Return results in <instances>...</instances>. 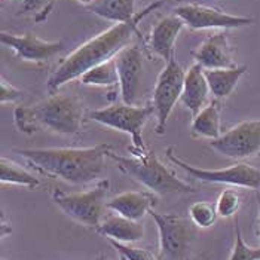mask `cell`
Masks as SVG:
<instances>
[{
    "instance_id": "13",
    "label": "cell",
    "mask_w": 260,
    "mask_h": 260,
    "mask_svg": "<svg viewBox=\"0 0 260 260\" xmlns=\"http://www.w3.org/2000/svg\"><path fill=\"white\" fill-rule=\"evenodd\" d=\"M122 103L137 104L141 91L143 80V54L139 45H129L123 48L115 57Z\"/></svg>"
},
{
    "instance_id": "6",
    "label": "cell",
    "mask_w": 260,
    "mask_h": 260,
    "mask_svg": "<svg viewBox=\"0 0 260 260\" xmlns=\"http://www.w3.org/2000/svg\"><path fill=\"white\" fill-rule=\"evenodd\" d=\"M109 186V180L104 179L86 192L66 193L57 189L52 193V200L66 216L88 229L99 231L103 223L104 210L107 208Z\"/></svg>"
},
{
    "instance_id": "22",
    "label": "cell",
    "mask_w": 260,
    "mask_h": 260,
    "mask_svg": "<svg viewBox=\"0 0 260 260\" xmlns=\"http://www.w3.org/2000/svg\"><path fill=\"white\" fill-rule=\"evenodd\" d=\"M0 181L2 184H18L28 189H35L40 184L38 177H35L30 171L22 168L15 160L2 158L0 159Z\"/></svg>"
},
{
    "instance_id": "16",
    "label": "cell",
    "mask_w": 260,
    "mask_h": 260,
    "mask_svg": "<svg viewBox=\"0 0 260 260\" xmlns=\"http://www.w3.org/2000/svg\"><path fill=\"white\" fill-rule=\"evenodd\" d=\"M211 89L208 85V80L205 78L204 67L200 64H193L187 72L184 78V88L181 94L183 106L192 113L195 118L201 110L208 104Z\"/></svg>"
},
{
    "instance_id": "25",
    "label": "cell",
    "mask_w": 260,
    "mask_h": 260,
    "mask_svg": "<svg viewBox=\"0 0 260 260\" xmlns=\"http://www.w3.org/2000/svg\"><path fill=\"white\" fill-rule=\"evenodd\" d=\"M216 208L219 216L223 219L235 216L241 208V195L235 189H226L219 195V200L216 202Z\"/></svg>"
},
{
    "instance_id": "12",
    "label": "cell",
    "mask_w": 260,
    "mask_h": 260,
    "mask_svg": "<svg viewBox=\"0 0 260 260\" xmlns=\"http://www.w3.org/2000/svg\"><path fill=\"white\" fill-rule=\"evenodd\" d=\"M0 42L15 52V57L28 62H46L52 60L64 49L61 40H45L36 35H12L8 31L0 33Z\"/></svg>"
},
{
    "instance_id": "8",
    "label": "cell",
    "mask_w": 260,
    "mask_h": 260,
    "mask_svg": "<svg viewBox=\"0 0 260 260\" xmlns=\"http://www.w3.org/2000/svg\"><path fill=\"white\" fill-rule=\"evenodd\" d=\"M165 153H167V158L171 160L176 167L181 168L184 173H187L193 179H198V180L205 181V183L229 184V186H235V187L260 190V170L250 165V164L238 162V164L229 165L226 168L207 170V168H200V167L190 165V164L180 159L174 153L173 146H170Z\"/></svg>"
},
{
    "instance_id": "5",
    "label": "cell",
    "mask_w": 260,
    "mask_h": 260,
    "mask_svg": "<svg viewBox=\"0 0 260 260\" xmlns=\"http://www.w3.org/2000/svg\"><path fill=\"white\" fill-rule=\"evenodd\" d=\"M155 115L153 106H137L118 103L104 109L92 110L88 116L94 122L101 123L107 128H113L120 133H126L131 137V155L143 156L147 153V147L143 140V128L149 118Z\"/></svg>"
},
{
    "instance_id": "26",
    "label": "cell",
    "mask_w": 260,
    "mask_h": 260,
    "mask_svg": "<svg viewBox=\"0 0 260 260\" xmlns=\"http://www.w3.org/2000/svg\"><path fill=\"white\" fill-rule=\"evenodd\" d=\"M55 0H22L20 12L22 15H31L35 21H45L54 9Z\"/></svg>"
},
{
    "instance_id": "27",
    "label": "cell",
    "mask_w": 260,
    "mask_h": 260,
    "mask_svg": "<svg viewBox=\"0 0 260 260\" xmlns=\"http://www.w3.org/2000/svg\"><path fill=\"white\" fill-rule=\"evenodd\" d=\"M229 260H260V247L254 248L244 242L238 221L235 223V242Z\"/></svg>"
},
{
    "instance_id": "11",
    "label": "cell",
    "mask_w": 260,
    "mask_h": 260,
    "mask_svg": "<svg viewBox=\"0 0 260 260\" xmlns=\"http://www.w3.org/2000/svg\"><path fill=\"white\" fill-rule=\"evenodd\" d=\"M174 15H177L190 30H231L253 24V18L250 17L232 15L214 6L200 3L179 5L174 8Z\"/></svg>"
},
{
    "instance_id": "28",
    "label": "cell",
    "mask_w": 260,
    "mask_h": 260,
    "mask_svg": "<svg viewBox=\"0 0 260 260\" xmlns=\"http://www.w3.org/2000/svg\"><path fill=\"white\" fill-rule=\"evenodd\" d=\"M109 242L119 253L122 260H159V257H156L153 253H150L146 248L133 247L129 244H122L115 240H109Z\"/></svg>"
},
{
    "instance_id": "31",
    "label": "cell",
    "mask_w": 260,
    "mask_h": 260,
    "mask_svg": "<svg viewBox=\"0 0 260 260\" xmlns=\"http://www.w3.org/2000/svg\"><path fill=\"white\" fill-rule=\"evenodd\" d=\"M78 2H79L80 5H83V6H86V8H88V6H89L91 3H94L95 0H78Z\"/></svg>"
},
{
    "instance_id": "24",
    "label": "cell",
    "mask_w": 260,
    "mask_h": 260,
    "mask_svg": "<svg viewBox=\"0 0 260 260\" xmlns=\"http://www.w3.org/2000/svg\"><path fill=\"white\" fill-rule=\"evenodd\" d=\"M217 208L216 205L207 202V201H198L190 205L189 208V219L193 221L195 226L198 228H210L217 220Z\"/></svg>"
},
{
    "instance_id": "9",
    "label": "cell",
    "mask_w": 260,
    "mask_h": 260,
    "mask_svg": "<svg viewBox=\"0 0 260 260\" xmlns=\"http://www.w3.org/2000/svg\"><path fill=\"white\" fill-rule=\"evenodd\" d=\"M184 78L186 72L176 58H171L165 62V67L159 73L153 94H152V106L156 116V134L164 136L168 118L173 113L177 101L181 100L183 88H184Z\"/></svg>"
},
{
    "instance_id": "15",
    "label": "cell",
    "mask_w": 260,
    "mask_h": 260,
    "mask_svg": "<svg viewBox=\"0 0 260 260\" xmlns=\"http://www.w3.org/2000/svg\"><path fill=\"white\" fill-rule=\"evenodd\" d=\"M183 27L184 22L174 14L156 21L150 30V39H149L150 51L155 55L160 57L165 62L174 58V45Z\"/></svg>"
},
{
    "instance_id": "32",
    "label": "cell",
    "mask_w": 260,
    "mask_h": 260,
    "mask_svg": "<svg viewBox=\"0 0 260 260\" xmlns=\"http://www.w3.org/2000/svg\"><path fill=\"white\" fill-rule=\"evenodd\" d=\"M99 260H109V259H107L104 254H100V256H99Z\"/></svg>"
},
{
    "instance_id": "19",
    "label": "cell",
    "mask_w": 260,
    "mask_h": 260,
    "mask_svg": "<svg viewBox=\"0 0 260 260\" xmlns=\"http://www.w3.org/2000/svg\"><path fill=\"white\" fill-rule=\"evenodd\" d=\"M247 66H235L231 69H214V70H205V78L208 80L211 94L216 100L228 99L240 83L241 78L247 73Z\"/></svg>"
},
{
    "instance_id": "20",
    "label": "cell",
    "mask_w": 260,
    "mask_h": 260,
    "mask_svg": "<svg viewBox=\"0 0 260 260\" xmlns=\"http://www.w3.org/2000/svg\"><path fill=\"white\" fill-rule=\"evenodd\" d=\"M190 134L193 139L216 140L221 136L220 107L219 101L208 103L200 113L193 118L190 125Z\"/></svg>"
},
{
    "instance_id": "30",
    "label": "cell",
    "mask_w": 260,
    "mask_h": 260,
    "mask_svg": "<svg viewBox=\"0 0 260 260\" xmlns=\"http://www.w3.org/2000/svg\"><path fill=\"white\" fill-rule=\"evenodd\" d=\"M256 200H257V210H259V235H260V192L256 190Z\"/></svg>"
},
{
    "instance_id": "1",
    "label": "cell",
    "mask_w": 260,
    "mask_h": 260,
    "mask_svg": "<svg viewBox=\"0 0 260 260\" xmlns=\"http://www.w3.org/2000/svg\"><path fill=\"white\" fill-rule=\"evenodd\" d=\"M162 5L164 0L152 2L150 5L143 8L140 12H137L131 21L113 24L107 30L101 31L100 35L82 43L79 48H76L61 61L60 66L51 75V78L48 79V91L51 94H57L61 86H64L72 80L80 79V76L85 75L92 67L103 64L106 61L113 60L123 48L128 46L134 35L140 38L141 33L139 30V24L149 14L159 9Z\"/></svg>"
},
{
    "instance_id": "14",
    "label": "cell",
    "mask_w": 260,
    "mask_h": 260,
    "mask_svg": "<svg viewBox=\"0 0 260 260\" xmlns=\"http://www.w3.org/2000/svg\"><path fill=\"white\" fill-rule=\"evenodd\" d=\"M193 58L205 70L231 69L237 66L231 42L224 31H217L208 36L193 52Z\"/></svg>"
},
{
    "instance_id": "3",
    "label": "cell",
    "mask_w": 260,
    "mask_h": 260,
    "mask_svg": "<svg viewBox=\"0 0 260 260\" xmlns=\"http://www.w3.org/2000/svg\"><path fill=\"white\" fill-rule=\"evenodd\" d=\"M85 116V103L79 95L57 92L38 104L18 106L14 112V122L21 133L27 136L39 129L75 136L82 131Z\"/></svg>"
},
{
    "instance_id": "29",
    "label": "cell",
    "mask_w": 260,
    "mask_h": 260,
    "mask_svg": "<svg viewBox=\"0 0 260 260\" xmlns=\"http://www.w3.org/2000/svg\"><path fill=\"white\" fill-rule=\"evenodd\" d=\"M22 99V91L9 83L5 78L0 79V101L2 104L5 103H17Z\"/></svg>"
},
{
    "instance_id": "2",
    "label": "cell",
    "mask_w": 260,
    "mask_h": 260,
    "mask_svg": "<svg viewBox=\"0 0 260 260\" xmlns=\"http://www.w3.org/2000/svg\"><path fill=\"white\" fill-rule=\"evenodd\" d=\"M110 147L97 144L92 147H51V149H15L40 174L55 177L70 184H88L104 174V159Z\"/></svg>"
},
{
    "instance_id": "4",
    "label": "cell",
    "mask_w": 260,
    "mask_h": 260,
    "mask_svg": "<svg viewBox=\"0 0 260 260\" xmlns=\"http://www.w3.org/2000/svg\"><path fill=\"white\" fill-rule=\"evenodd\" d=\"M107 158L116 162L123 174L141 183L153 193L168 195L195 192L190 184L179 179L173 170H170L164 162H160L153 150H149L143 156H122L112 152L110 149Z\"/></svg>"
},
{
    "instance_id": "7",
    "label": "cell",
    "mask_w": 260,
    "mask_h": 260,
    "mask_svg": "<svg viewBox=\"0 0 260 260\" xmlns=\"http://www.w3.org/2000/svg\"><path fill=\"white\" fill-rule=\"evenodd\" d=\"M159 232V260H190L192 242L195 238L193 221L180 214L149 213Z\"/></svg>"
},
{
    "instance_id": "23",
    "label": "cell",
    "mask_w": 260,
    "mask_h": 260,
    "mask_svg": "<svg viewBox=\"0 0 260 260\" xmlns=\"http://www.w3.org/2000/svg\"><path fill=\"white\" fill-rule=\"evenodd\" d=\"M80 82L89 86H113L119 85V75L116 69V62L113 60L106 61L88 70L80 76Z\"/></svg>"
},
{
    "instance_id": "10",
    "label": "cell",
    "mask_w": 260,
    "mask_h": 260,
    "mask_svg": "<svg viewBox=\"0 0 260 260\" xmlns=\"http://www.w3.org/2000/svg\"><path fill=\"white\" fill-rule=\"evenodd\" d=\"M213 150L232 159H247L260 153V119L242 120L210 141Z\"/></svg>"
},
{
    "instance_id": "17",
    "label": "cell",
    "mask_w": 260,
    "mask_h": 260,
    "mask_svg": "<svg viewBox=\"0 0 260 260\" xmlns=\"http://www.w3.org/2000/svg\"><path fill=\"white\" fill-rule=\"evenodd\" d=\"M155 204L156 197L152 192H123L107 201V208L126 219L141 221Z\"/></svg>"
},
{
    "instance_id": "18",
    "label": "cell",
    "mask_w": 260,
    "mask_h": 260,
    "mask_svg": "<svg viewBox=\"0 0 260 260\" xmlns=\"http://www.w3.org/2000/svg\"><path fill=\"white\" fill-rule=\"evenodd\" d=\"M107 240H115L122 244H133L144 237V226L141 221L131 220L123 216L115 214L104 219L97 231Z\"/></svg>"
},
{
    "instance_id": "21",
    "label": "cell",
    "mask_w": 260,
    "mask_h": 260,
    "mask_svg": "<svg viewBox=\"0 0 260 260\" xmlns=\"http://www.w3.org/2000/svg\"><path fill=\"white\" fill-rule=\"evenodd\" d=\"M88 9L100 18L115 24L128 22L136 17V0H95Z\"/></svg>"
}]
</instances>
